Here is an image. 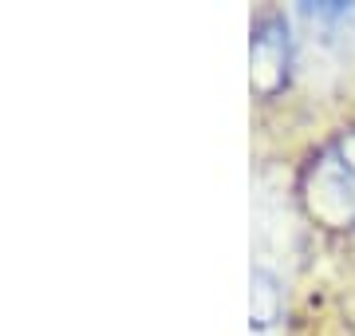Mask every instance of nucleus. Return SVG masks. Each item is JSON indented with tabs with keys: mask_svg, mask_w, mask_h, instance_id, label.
Listing matches in <instances>:
<instances>
[{
	"mask_svg": "<svg viewBox=\"0 0 355 336\" xmlns=\"http://www.w3.org/2000/svg\"><path fill=\"white\" fill-rule=\"evenodd\" d=\"M300 12H304L320 32H328L324 40L340 36V32H352V24H355V4H304Z\"/></svg>",
	"mask_w": 355,
	"mask_h": 336,
	"instance_id": "20e7f679",
	"label": "nucleus"
},
{
	"mask_svg": "<svg viewBox=\"0 0 355 336\" xmlns=\"http://www.w3.org/2000/svg\"><path fill=\"white\" fill-rule=\"evenodd\" d=\"M253 328H268L280 317V285L268 269H253Z\"/></svg>",
	"mask_w": 355,
	"mask_h": 336,
	"instance_id": "7ed1b4c3",
	"label": "nucleus"
},
{
	"mask_svg": "<svg viewBox=\"0 0 355 336\" xmlns=\"http://www.w3.org/2000/svg\"><path fill=\"white\" fill-rule=\"evenodd\" d=\"M249 56H253V87L261 95H277L288 83V67H292V40L280 12L257 16Z\"/></svg>",
	"mask_w": 355,
	"mask_h": 336,
	"instance_id": "f03ea898",
	"label": "nucleus"
},
{
	"mask_svg": "<svg viewBox=\"0 0 355 336\" xmlns=\"http://www.w3.org/2000/svg\"><path fill=\"white\" fill-rule=\"evenodd\" d=\"M300 198L308 214L331 230L355 226V131H340L312 155L300 178Z\"/></svg>",
	"mask_w": 355,
	"mask_h": 336,
	"instance_id": "f257e3e1",
	"label": "nucleus"
}]
</instances>
